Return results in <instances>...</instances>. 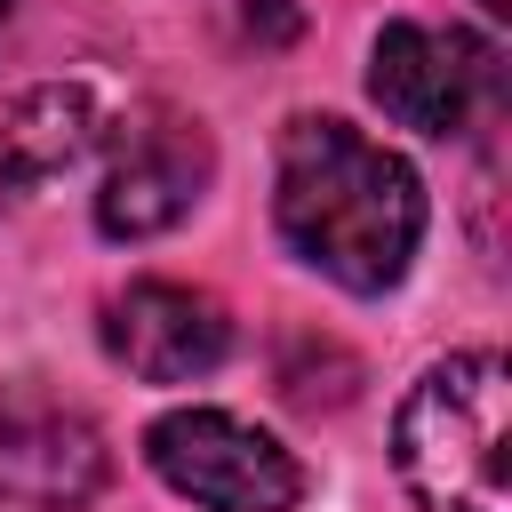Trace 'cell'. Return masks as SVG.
Masks as SVG:
<instances>
[{
  "mask_svg": "<svg viewBox=\"0 0 512 512\" xmlns=\"http://www.w3.org/2000/svg\"><path fill=\"white\" fill-rule=\"evenodd\" d=\"M272 224L296 264L352 296L408 280L424 248V176L336 112H296L272 160Z\"/></svg>",
  "mask_w": 512,
  "mask_h": 512,
  "instance_id": "6da1fadb",
  "label": "cell"
},
{
  "mask_svg": "<svg viewBox=\"0 0 512 512\" xmlns=\"http://www.w3.org/2000/svg\"><path fill=\"white\" fill-rule=\"evenodd\" d=\"M504 384L512 376L496 352H448L408 384V400L392 416V464L424 512H512Z\"/></svg>",
  "mask_w": 512,
  "mask_h": 512,
  "instance_id": "7a4b0ae2",
  "label": "cell"
},
{
  "mask_svg": "<svg viewBox=\"0 0 512 512\" xmlns=\"http://www.w3.org/2000/svg\"><path fill=\"white\" fill-rule=\"evenodd\" d=\"M144 464L200 512H296L304 464L232 408H168L144 432Z\"/></svg>",
  "mask_w": 512,
  "mask_h": 512,
  "instance_id": "3957f363",
  "label": "cell"
},
{
  "mask_svg": "<svg viewBox=\"0 0 512 512\" xmlns=\"http://www.w3.org/2000/svg\"><path fill=\"white\" fill-rule=\"evenodd\" d=\"M368 96L384 104V120L416 136H464L480 112L504 104V56L464 24L392 16L368 48Z\"/></svg>",
  "mask_w": 512,
  "mask_h": 512,
  "instance_id": "277c9868",
  "label": "cell"
},
{
  "mask_svg": "<svg viewBox=\"0 0 512 512\" xmlns=\"http://www.w3.org/2000/svg\"><path fill=\"white\" fill-rule=\"evenodd\" d=\"M104 136H112V160L96 176V232L104 240H160L216 184V136L176 104H136Z\"/></svg>",
  "mask_w": 512,
  "mask_h": 512,
  "instance_id": "5b68a950",
  "label": "cell"
},
{
  "mask_svg": "<svg viewBox=\"0 0 512 512\" xmlns=\"http://www.w3.org/2000/svg\"><path fill=\"white\" fill-rule=\"evenodd\" d=\"M112 480L104 424L48 392V384H0V504L8 512H88Z\"/></svg>",
  "mask_w": 512,
  "mask_h": 512,
  "instance_id": "8992f818",
  "label": "cell"
},
{
  "mask_svg": "<svg viewBox=\"0 0 512 512\" xmlns=\"http://www.w3.org/2000/svg\"><path fill=\"white\" fill-rule=\"evenodd\" d=\"M96 336L144 384H192V376H216L232 360V312L184 280H128L104 304Z\"/></svg>",
  "mask_w": 512,
  "mask_h": 512,
  "instance_id": "52a82bcc",
  "label": "cell"
},
{
  "mask_svg": "<svg viewBox=\"0 0 512 512\" xmlns=\"http://www.w3.org/2000/svg\"><path fill=\"white\" fill-rule=\"evenodd\" d=\"M104 96L88 80H32L0 96V216L24 208L48 176H72L104 144Z\"/></svg>",
  "mask_w": 512,
  "mask_h": 512,
  "instance_id": "ba28073f",
  "label": "cell"
},
{
  "mask_svg": "<svg viewBox=\"0 0 512 512\" xmlns=\"http://www.w3.org/2000/svg\"><path fill=\"white\" fill-rule=\"evenodd\" d=\"M352 392H360V360H352L336 336L296 328V336L280 344V400H288V408L320 416V408H344Z\"/></svg>",
  "mask_w": 512,
  "mask_h": 512,
  "instance_id": "9c48e42d",
  "label": "cell"
},
{
  "mask_svg": "<svg viewBox=\"0 0 512 512\" xmlns=\"http://www.w3.org/2000/svg\"><path fill=\"white\" fill-rule=\"evenodd\" d=\"M240 24H248V32H272V40H288V32H296V16H288L280 0H248V8H240Z\"/></svg>",
  "mask_w": 512,
  "mask_h": 512,
  "instance_id": "30bf717a",
  "label": "cell"
},
{
  "mask_svg": "<svg viewBox=\"0 0 512 512\" xmlns=\"http://www.w3.org/2000/svg\"><path fill=\"white\" fill-rule=\"evenodd\" d=\"M480 8H488V16H512V0H480Z\"/></svg>",
  "mask_w": 512,
  "mask_h": 512,
  "instance_id": "8fae6325",
  "label": "cell"
},
{
  "mask_svg": "<svg viewBox=\"0 0 512 512\" xmlns=\"http://www.w3.org/2000/svg\"><path fill=\"white\" fill-rule=\"evenodd\" d=\"M8 16H16V0H0V32H8Z\"/></svg>",
  "mask_w": 512,
  "mask_h": 512,
  "instance_id": "7c38bea8",
  "label": "cell"
}]
</instances>
